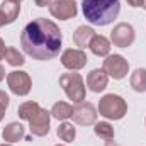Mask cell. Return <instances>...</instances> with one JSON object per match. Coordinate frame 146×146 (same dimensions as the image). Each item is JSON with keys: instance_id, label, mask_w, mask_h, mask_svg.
I'll list each match as a JSON object with an SVG mask.
<instances>
[{"instance_id": "obj_23", "label": "cell", "mask_w": 146, "mask_h": 146, "mask_svg": "<svg viewBox=\"0 0 146 146\" xmlns=\"http://www.w3.org/2000/svg\"><path fill=\"white\" fill-rule=\"evenodd\" d=\"M7 107H9V95H7L3 90H0V121L3 119Z\"/></svg>"}, {"instance_id": "obj_22", "label": "cell", "mask_w": 146, "mask_h": 146, "mask_svg": "<svg viewBox=\"0 0 146 146\" xmlns=\"http://www.w3.org/2000/svg\"><path fill=\"white\" fill-rule=\"evenodd\" d=\"M5 60H7V63H9L10 66H22V65L26 63L22 53H19L17 48H7V51H5Z\"/></svg>"}, {"instance_id": "obj_21", "label": "cell", "mask_w": 146, "mask_h": 146, "mask_svg": "<svg viewBox=\"0 0 146 146\" xmlns=\"http://www.w3.org/2000/svg\"><path fill=\"white\" fill-rule=\"evenodd\" d=\"M56 133H58V138L61 141H66V143H72L76 136V131H75L73 124H70V122H61Z\"/></svg>"}, {"instance_id": "obj_8", "label": "cell", "mask_w": 146, "mask_h": 146, "mask_svg": "<svg viewBox=\"0 0 146 146\" xmlns=\"http://www.w3.org/2000/svg\"><path fill=\"white\" fill-rule=\"evenodd\" d=\"M49 14H51L54 19H60V21L75 19L76 14H78L76 2H75V0H54V2H51V5H49Z\"/></svg>"}, {"instance_id": "obj_13", "label": "cell", "mask_w": 146, "mask_h": 146, "mask_svg": "<svg viewBox=\"0 0 146 146\" xmlns=\"http://www.w3.org/2000/svg\"><path fill=\"white\" fill-rule=\"evenodd\" d=\"M19 12H21V5H19V2H14V0H3L2 5H0V27L12 24V22L19 17Z\"/></svg>"}, {"instance_id": "obj_20", "label": "cell", "mask_w": 146, "mask_h": 146, "mask_svg": "<svg viewBox=\"0 0 146 146\" xmlns=\"http://www.w3.org/2000/svg\"><path fill=\"white\" fill-rule=\"evenodd\" d=\"M94 133L95 136H99L100 139L104 141H109V139H114V127L110 126L109 122H95V127H94Z\"/></svg>"}, {"instance_id": "obj_27", "label": "cell", "mask_w": 146, "mask_h": 146, "mask_svg": "<svg viewBox=\"0 0 146 146\" xmlns=\"http://www.w3.org/2000/svg\"><path fill=\"white\" fill-rule=\"evenodd\" d=\"M3 78H5V70H3V66L0 65V82H2Z\"/></svg>"}, {"instance_id": "obj_16", "label": "cell", "mask_w": 146, "mask_h": 146, "mask_svg": "<svg viewBox=\"0 0 146 146\" xmlns=\"http://www.w3.org/2000/svg\"><path fill=\"white\" fill-rule=\"evenodd\" d=\"M2 138L7 143H17V141H21L24 138V126L21 122H10V124H7L3 127Z\"/></svg>"}, {"instance_id": "obj_30", "label": "cell", "mask_w": 146, "mask_h": 146, "mask_svg": "<svg viewBox=\"0 0 146 146\" xmlns=\"http://www.w3.org/2000/svg\"><path fill=\"white\" fill-rule=\"evenodd\" d=\"M0 146H12V145H9V143H3V145H0Z\"/></svg>"}, {"instance_id": "obj_17", "label": "cell", "mask_w": 146, "mask_h": 146, "mask_svg": "<svg viewBox=\"0 0 146 146\" xmlns=\"http://www.w3.org/2000/svg\"><path fill=\"white\" fill-rule=\"evenodd\" d=\"M51 117H54V119H58V121H66V119H70L73 114V107L70 104H66V102H56L53 107H51Z\"/></svg>"}, {"instance_id": "obj_7", "label": "cell", "mask_w": 146, "mask_h": 146, "mask_svg": "<svg viewBox=\"0 0 146 146\" xmlns=\"http://www.w3.org/2000/svg\"><path fill=\"white\" fill-rule=\"evenodd\" d=\"M104 70L114 80H122L129 72V63L121 54H109L104 60Z\"/></svg>"}, {"instance_id": "obj_15", "label": "cell", "mask_w": 146, "mask_h": 146, "mask_svg": "<svg viewBox=\"0 0 146 146\" xmlns=\"http://www.w3.org/2000/svg\"><path fill=\"white\" fill-rule=\"evenodd\" d=\"M94 36H95V31L92 27H88V26H78L76 31L73 33V42L80 49H83V48H88V44H90V41H92Z\"/></svg>"}, {"instance_id": "obj_11", "label": "cell", "mask_w": 146, "mask_h": 146, "mask_svg": "<svg viewBox=\"0 0 146 146\" xmlns=\"http://www.w3.org/2000/svg\"><path fill=\"white\" fill-rule=\"evenodd\" d=\"M73 121L80 126H90V124H95L97 121V110L92 104H85V102H80L78 106L73 107V114H72Z\"/></svg>"}, {"instance_id": "obj_28", "label": "cell", "mask_w": 146, "mask_h": 146, "mask_svg": "<svg viewBox=\"0 0 146 146\" xmlns=\"http://www.w3.org/2000/svg\"><path fill=\"white\" fill-rule=\"evenodd\" d=\"M106 146H119L115 141H112V139H109V141H106Z\"/></svg>"}, {"instance_id": "obj_12", "label": "cell", "mask_w": 146, "mask_h": 146, "mask_svg": "<svg viewBox=\"0 0 146 146\" xmlns=\"http://www.w3.org/2000/svg\"><path fill=\"white\" fill-rule=\"evenodd\" d=\"M109 83V75L104 68H95L87 75V88L94 94H100L107 88Z\"/></svg>"}, {"instance_id": "obj_32", "label": "cell", "mask_w": 146, "mask_h": 146, "mask_svg": "<svg viewBox=\"0 0 146 146\" xmlns=\"http://www.w3.org/2000/svg\"><path fill=\"white\" fill-rule=\"evenodd\" d=\"M14 2H21V0H14Z\"/></svg>"}, {"instance_id": "obj_33", "label": "cell", "mask_w": 146, "mask_h": 146, "mask_svg": "<svg viewBox=\"0 0 146 146\" xmlns=\"http://www.w3.org/2000/svg\"><path fill=\"white\" fill-rule=\"evenodd\" d=\"M145 124H146V121H145Z\"/></svg>"}, {"instance_id": "obj_29", "label": "cell", "mask_w": 146, "mask_h": 146, "mask_svg": "<svg viewBox=\"0 0 146 146\" xmlns=\"http://www.w3.org/2000/svg\"><path fill=\"white\" fill-rule=\"evenodd\" d=\"M141 7H143V9L146 10V0H143V5H141Z\"/></svg>"}, {"instance_id": "obj_25", "label": "cell", "mask_w": 146, "mask_h": 146, "mask_svg": "<svg viewBox=\"0 0 146 146\" xmlns=\"http://www.w3.org/2000/svg\"><path fill=\"white\" fill-rule=\"evenodd\" d=\"M51 2H53V0H34V3H36L37 7H46V5L49 7Z\"/></svg>"}, {"instance_id": "obj_9", "label": "cell", "mask_w": 146, "mask_h": 146, "mask_svg": "<svg viewBox=\"0 0 146 146\" xmlns=\"http://www.w3.org/2000/svg\"><path fill=\"white\" fill-rule=\"evenodd\" d=\"M49 122H51V112L41 107L29 119V131H31V134L36 136V138L46 136L49 133Z\"/></svg>"}, {"instance_id": "obj_14", "label": "cell", "mask_w": 146, "mask_h": 146, "mask_svg": "<svg viewBox=\"0 0 146 146\" xmlns=\"http://www.w3.org/2000/svg\"><path fill=\"white\" fill-rule=\"evenodd\" d=\"M88 48H90V51L95 56L106 58V56H109V53H110V41L106 36H102V34H95V36L92 37Z\"/></svg>"}, {"instance_id": "obj_18", "label": "cell", "mask_w": 146, "mask_h": 146, "mask_svg": "<svg viewBox=\"0 0 146 146\" xmlns=\"http://www.w3.org/2000/svg\"><path fill=\"white\" fill-rule=\"evenodd\" d=\"M131 87H133V90H136V92H139V94H143L146 92V68H138V70H134V73L131 75Z\"/></svg>"}, {"instance_id": "obj_5", "label": "cell", "mask_w": 146, "mask_h": 146, "mask_svg": "<svg viewBox=\"0 0 146 146\" xmlns=\"http://www.w3.org/2000/svg\"><path fill=\"white\" fill-rule=\"evenodd\" d=\"M7 85L10 88L12 94L15 95H27L31 92V87H33V80L29 76L27 72H21V70H15V72H10L7 75Z\"/></svg>"}, {"instance_id": "obj_24", "label": "cell", "mask_w": 146, "mask_h": 146, "mask_svg": "<svg viewBox=\"0 0 146 146\" xmlns=\"http://www.w3.org/2000/svg\"><path fill=\"white\" fill-rule=\"evenodd\" d=\"M5 51H7L5 42H3V39L0 37V60H5Z\"/></svg>"}, {"instance_id": "obj_3", "label": "cell", "mask_w": 146, "mask_h": 146, "mask_svg": "<svg viewBox=\"0 0 146 146\" xmlns=\"http://www.w3.org/2000/svg\"><path fill=\"white\" fill-rule=\"evenodd\" d=\"M99 114L110 121H121L127 114V104L121 95L107 94L99 100Z\"/></svg>"}, {"instance_id": "obj_19", "label": "cell", "mask_w": 146, "mask_h": 146, "mask_svg": "<svg viewBox=\"0 0 146 146\" xmlns=\"http://www.w3.org/2000/svg\"><path fill=\"white\" fill-rule=\"evenodd\" d=\"M41 109V106L37 104V102H33V100H27V102H22L21 106H19V110H17V114H19V117L21 119H24V121H29L34 114H36L37 110Z\"/></svg>"}, {"instance_id": "obj_31", "label": "cell", "mask_w": 146, "mask_h": 146, "mask_svg": "<svg viewBox=\"0 0 146 146\" xmlns=\"http://www.w3.org/2000/svg\"><path fill=\"white\" fill-rule=\"evenodd\" d=\"M54 146H65V145H54Z\"/></svg>"}, {"instance_id": "obj_6", "label": "cell", "mask_w": 146, "mask_h": 146, "mask_svg": "<svg viewBox=\"0 0 146 146\" xmlns=\"http://www.w3.org/2000/svg\"><path fill=\"white\" fill-rule=\"evenodd\" d=\"M136 39L134 27L127 22H121L117 26H114L112 33H110V42L117 48H129Z\"/></svg>"}, {"instance_id": "obj_10", "label": "cell", "mask_w": 146, "mask_h": 146, "mask_svg": "<svg viewBox=\"0 0 146 146\" xmlns=\"http://www.w3.org/2000/svg\"><path fill=\"white\" fill-rule=\"evenodd\" d=\"M61 65L70 72H78L87 65V54L82 49H65L61 54Z\"/></svg>"}, {"instance_id": "obj_2", "label": "cell", "mask_w": 146, "mask_h": 146, "mask_svg": "<svg viewBox=\"0 0 146 146\" xmlns=\"http://www.w3.org/2000/svg\"><path fill=\"white\" fill-rule=\"evenodd\" d=\"M82 12L94 26H109L121 12L119 0H82Z\"/></svg>"}, {"instance_id": "obj_4", "label": "cell", "mask_w": 146, "mask_h": 146, "mask_svg": "<svg viewBox=\"0 0 146 146\" xmlns=\"http://www.w3.org/2000/svg\"><path fill=\"white\" fill-rule=\"evenodd\" d=\"M60 87L63 88L66 97L75 104H80L85 100L87 90H85V82L80 73H63L60 76Z\"/></svg>"}, {"instance_id": "obj_26", "label": "cell", "mask_w": 146, "mask_h": 146, "mask_svg": "<svg viewBox=\"0 0 146 146\" xmlns=\"http://www.w3.org/2000/svg\"><path fill=\"white\" fill-rule=\"evenodd\" d=\"M131 7H141L143 5V0H126Z\"/></svg>"}, {"instance_id": "obj_1", "label": "cell", "mask_w": 146, "mask_h": 146, "mask_svg": "<svg viewBox=\"0 0 146 146\" xmlns=\"http://www.w3.org/2000/svg\"><path fill=\"white\" fill-rule=\"evenodd\" d=\"M63 36L60 27L44 17L31 21L21 34V46L26 54L37 61H48L60 54Z\"/></svg>"}]
</instances>
